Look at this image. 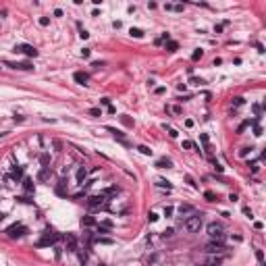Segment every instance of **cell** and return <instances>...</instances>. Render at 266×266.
Returning a JSON list of instances; mask_svg holds the SVG:
<instances>
[{"label":"cell","instance_id":"cell-1","mask_svg":"<svg viewBox=\"0 0 266 266\" xmlns=\"http://www.w3.org/2000/svg\"><path fill=\"white\" fill-rule=\"evenodd\" d=\"M183 227H185L187 233H197L200 229H202V214L193 212L191 216H187L185 223H183Z\"/></svg>","mask_w":266,"mask_h":266},{"label":"cell","instance_id":"cell-2","mask_svg":"<svg viewBox=\"0 0 266 266\" xmlns=\"http://www.w3.org/2000/svg\"><path fill=\"white\" fill-rule=\"evenodd\" d=\"M106 200H108V197H106L104 193L100 191V193H96V196H90V197H87V206H90L92 210L104 208V206H106Z\"/></svg>","mask_w":266,"mask_h":266},{"label":"cell","instance_id":"cell-3","mask_svg":"<svg viewBox=\"0 0 266 266\" xmlns=\"http://www.w3.org/2000/svg\"><path fill=\"white\" fill-rule=\"evenodd\" d=\"M206 231H208V235L214 239V241H220V239H223V225H220V223H210V225L206 227Z\"/></svg>","mask_w":266,"mask_h":266},{"label":"cell","instance_id":"cell-4","mask_svg":"<svg viewBox=\"0 0 266 266\" xmlns=\"http://www.w3.org/2000/svg\"><path fill=\"white\" fill-rule=\"evenodd\" d=\"M25 233H27V227L25 225H11L6 229V235L11 239H17V237H23Z\"/></svg>","mask_w":266,"mask_h":266},{"label":"cell","instance_id":"cell-5","mask_svg":"<svg viewBox=\"0 0 266 266\" xmlns=\"http://www.w3.org/2000/svg\"><path fill=\"white\" fill-rule=\"evenodd\" d=\"M56 239H58L56 233H54L52 229H46V231H44V235H42V239L38 241V245H42V248H44V245H50V243H54Z\"/></svg>","mask_w":266,"mask_h":266},{"label":"cell","instance_id":"cell-6","mask_svg":"<svg viewBox=\"0 0 266 266\" xmlns=\"http://www.w3.org/2000/svg\"><path fill=\"white\" fill-rule=\"evenodd\" d=\"M15 52H21L25 56H38V50L33 46H29V44H17L15 46Z\"/></svg>","mask_w":266,"mask_h":266},{"label":"cell","instance_id":"cell-7","mask_svg":"<svg viewBox=\"0 0 266 266\" xmlns=\"http://www.w3.org/2000/svg\"><path fill=\"white\" fill-rule=\"evenodd\" d=\"M206 252L208 254H223L225 252V245H223V241H210L206 245Z\"/></svg>","mask_w":266,"mask_h":266},{"label":"cell","instance_id":"cell-8","mask_svg":"<svg viewBox=\"0 0 266 266\" xmlns=\"http://www.w3.org/2000/svg\"><path fill=\"white\" fill-rule=\"evenodd\" d=\"M87 179V168L81 164V166H77V173H75V183L77 185H83Z\"/></svg>","mask_w":266,"mask_h":266},{"label":"cell","instance_id":"cell-9","mask_svg":"<svg viewBox=\"0 0 266 266\" xmlns=\"http://www.w3.org/2000/svg\"><path fill=\"white\" fill-rule=\"evenodd\" d=\"M4 64H6V67H11V69H19V71H31V69H33L29 63H11V60H6Z\"/></svg>","mask_w":266,"mask_h":266},{"label":"cell","instance_id":"cell-10","mask_svg":"<svg viewBox=\"0 0 266 266\" xmlns=\"http://www.w3.org/2000/svg\"><path fill=\"white\" fill-rule=\"evenodd\" d=\"M64 243H67V249H69V252H77V239H75V235H67V237H64Z\"/></svg>","mask_w":266,"mask_h":266},{"label":"cell","instance_id":"cell-11","mask_svg":"<svg viewBox=\"0 0 266 266\" xmlns=\"http://www.w3.org/2000/svg\"><path fill=\"white\" fill-rule=\"evenodd\" d=\"M73 79H75L77 83H81V85H87V81H90V75H87V73H83V71H77L75 75H73Z\"/></svg>","mask_w":266,"mask_h":266},{"label":"cell","instance_id":"cell-12","mask_svg":"<svg viewBox=\"0 0 266 266\" xmlns=\"http://www.w3.org/2000/svg\"><path fill=\"white\" fill-rule=\"evenodd\" d=\"M50 177H52V171H50V166L42 168V171H40V175H38V179H40V181H48Z\"/></svg>","mask_w":266,"mask_h":266},{"label":"cell","instance_id":"cell-13","mask_svg":"<svg viewBox=\"0 0 266 266\" xmlns=\"http://www.w3.org/2000/svg\"><path fill=\"white\" fill-rule=\"evenodd\" d=\"M196 210H193V206H189V204H181L179 206V214L183 216V214H193Z\"/></svg>","mask_w":266,"mask_h":266},{"label":"cell","instance_id":"cell-14","mask_svg":"<svg viewBox=\"0 0 266 266\" xmlns=\"http://www.w3.org/2000/svg\"><path fill=\"white\" fill-rule=\"evenodd\" d=\"M173 166V160H168V158H160L156 162V168H171Z\"/></svg>","mask_w":266,"mask_h":266},{"label":"cell","instance_id":"cell-15","mask_svg":"<svg viewBox=\"0 0 266 266\" xmlns=\"http://www.w3.org/2000/svg\"><path fill=\"white\" fill-rule=\"evenodd\" d=\"M81 225H83V227H96L98 223H96V218H94V216H83Z\"/></svg>","mask_w":266,"mask_h":266},{"label":"cell","instance_id":"cell-16","mask_svg":"<svg viewBox=\"0 0 266 266\" xmlns=\"http://www.w3.org/2000/svg\"><path fill=\"white\" fill-rule=\"evenodd\" d=\"M202 56H204V50L202 48H197V50H193V54H191V60H200Z\"/></svg>","mask_w":266,"mask_h":266},{"label":"cell","instance_id":"cell-17","mask_svg":"<svg viewBox=\"0 0 266 266\" xmlns=\"http://www.w3.org/2000/svg\"><path fill=\"white\" fill-rule=\"evenodd\" d=\"M129 33H131L133 38H144V31H141L139 27H131V31H129Z\"/></svg>","mask_w":266,"mask_h":266},{"label":"cell","instance_id":"cell-18","mask_svg":"<svg viewBox=\"0 0 266 266\" xmlns=\"http://www.w3.org/2000/svg\"><path fill=\"white\" fill-rule=\"evenodd\" d=\"M156 185H158V187H166V189H171V181H166V179H156Z\"/></svg>","mask_w":266,"mask_h":266},{"label":"cell","instance_id":"cell-19","mask_svg":"<svg viewBox=\"0 0 266 266\" xmlns=\"http://www.w3.org/2000/svg\"><path fill=\"white\" fill-rule=\"evenodd\" d=\"M137 150L141 152V154H144V156H152V150H150V148H148V146H139Z\"/></svg>","mask_w":266,"mask_h":266},{"label":"cell","instance_id":"cell-20","mask_svg":"<svg viewBox=\"0 0 266 266\" xmlns=\"http://www.w3.org/2000/svg\"><path fill=\"white\" fill-rule=\"evenodd\" d=\"M189 83H191V85H206V81H204V79H197V77H191Z\"/></svg>","mask_w":266,"mask_h":266},{"label":"cell","instance_id":"cell-21","mask_svg":"<svg viewBox=\"0 0 266 266\" xmlns=\"http://www.w3.org/2000/svg\"><path fill=\"white\" fill-rule=\"evenodd\" d=\"M96 241L98 243H106V245H112V243H115L110 237H96Z\"/></svg>","mask_w":266,"mask_h":266},{"label":"cell","instance_id":"cell-22","mask_svg":"<svg viewBox=\"0 0 266 266\" xmlns=\"http://www.w3.org/2000/svg\"><path fill=\"white\" fill-rule=\"evenodd\" d=\"M252 150H254V148H241V150H239V156L245 158L248 154H252Z\"/></svg>","mask_w":266,"mask_h":266},{"label":"cell","instance_id":"cell-23","mask_svg":"<svg viewBox=\"0 0 266 266\" xmlns=\"http://www.w3.org/2000/svg\"><path fill=\"white\" fill-rule=\"evenodd\" d=\"M166 48H168V50H171V52H175V50H177V48H179V46H177V42L168 40V42H166Z\"/></svg>","mask_w":266,"mask_h":266},{"label":"cell","instance_id":"cell-24","mask_svg":"<svg viewBox=\"0 0 266 266\" xmlns=\"http://www.w3.org/2000/svg\"><path fill=\"white\" fill-rule=\"evenodd\" d=\"M256 258H258L260 264H264V252H262V249H256Z\"/></svg>","mask_w":266,"mask_h":266},{"label":"cell","instance_id":"cell-25","mask_svg":"<svg viewBox=\"0 0 266 266\" xmlns=\"http://www.w3.org/2000/svg\"><path fill=\"white\" fill-rule=\"evenodd\" d=\"M204 197H206L208 202H216V196H214L212 191H206V193H204Z\"/></svg>","mask_w":266,"mask_h":266},{"label":"cell","instance_id":"cell-26","mask_svg":"<svg viewBox=\"0 0 266 266\" xmlns=\"http://www.w3.org/2000/svg\"><path fill=\"white\" fill-rule=\"evenodd\" d=\"M40 160H42V166L46 168V166H48V162H50V156H48V154H42V158H40Z\"/></svg>","mask_w":266,"mask_h":266},{"label":"cell","instance_id":"cell-27","mask_svg":"<svg viewBox=\"0 0 266 266\" xmlns=\"http://www.w3.org/2000/svg\"><path fill=\"white\" fill-rule=\"evenodd\" d=\"M21 175H23V168H21V166H19V168L15 166V171H13V177H15V179H19Z\"/></svg>","mask_w":266,"mask_h":266},{"label":"cell","instance_id":"cell-28","mask_svg":"<svg viewBox=\"0 0 266 266\" xmlns=\"http://www.w3.org/2000/svg\"><path fill=\"white\" fill-rule=\"evenodd\" d=\"M191 148H196V146H193V141L185 139V141H183V150H191Z\"/></svg>","mask_w":266,"mask_h":266},{"label":"cell","instance_id":"cell-29","mask_svg":"<svg viewBox=\"0 0 266 266\" xmlns=\"http://www.w3.org/2000/svg\"><path fill=\"white\" fill-rule=\"evenodd\" d=\"M148 220H150V223H156V220H158V214H156V212H148Z\"/></svg>","mask_w":266,"mask_h":266},{"label":"cell","instance_id":"cell-30","mask_svg":"<svg viewBox=\"0 0 266 266\" xmlns=\"http://www.w3.org/2000/svg\"><path fill=\"white\" fill-rule=\"evenodd\" d=\"M90 115L92 116H102V110L100 108H90Z\"/></svg>","mask_w":266,"mask_h":266},{"label":"cell","instance_id":"cell-31","mask_svg":"<svg viewBox=\"0 0 266 266\" xmlns=\"http://www.w3.org/2000/svg\"><path fill=\"white\" fill-rule=\"evenodd\" d=\"M233 104H235V106H241V104H243V98H241V96H235V98H233Z\"/></svg>","mask_w":266,"mask_h":266},{"label":"cell","instance_id":"cell-32","mask_svg":"<svg viewBox=\"0 0 266 266\" xmlns=\"http://www.w3.org/2000/svg\"><path fill=\"white\" fill-rule=\"evenodd\" d=\"M173 212H175L173 206H166V208H164V216H173Z\"/></svg>","mask_w":266,"mask_h":266},{"label":"cell","instance_id":"cell-33","mask_svg":"<svg viewBox=\"0 0 266 266\" xmlns=\"http://www.w3.org/2000/svg\"><path fill=\"white\" fill-rule=\"evenodd\" d=\"M23 185H25V189H27V191L33 189V185H31V179H25V181H23Z\"/></svg>","mask_w":266,"mask_h":266},{"label":"cell","instance_id":"cell-34","mask_svg":"<svg viewBox=\"0 0 266 266\" xmlns=\"http://www.w3.org/2000/svg\"><path fill=\"white\" fill-rule=\"evenodd\" d=\"M90 54H92L90 48H83V50H81V56H83V58H90Z\"/></svg>","mask_w":266,"mask_h":266},{"label":"cell","instance_id":"cell-35","mask_svg":"<svg viewBox=\"0 0 266 266\" xmlns=\"http://www.w3.org/2000/svg\"><path fill=\"white\" fill-rule=\"evenodd\" d=\"M243 214H245V216H248V218H254V212H252V210H249V208H243Z\"/></svg>","mask_w":266,"mask_h":266},{"label":"cell","instance_id":"cell-36","mask_svg":"<svg viewBox=\"0 0 266 266\" xmlns=\"http://www.w3.org/2000/svg\"><path fill=\"white\" fill-rule=\"evenodd\" d=\"M48 23H50V19H48V17H42V19H40V25H42V27H46Z\"/></svg>","mask_w":266,"mask_h":266},{"label":"cell","instance_id":"cell-37","mask_svg":"<svg viewBox=\"0 0 266 266\" xmlns=\"http://www.w3.org/2000/svg\"><path fill=\"white\" fill-rule=\"evenodd\" d=\"M254 135H258V137L262 135V129H260V125H254Z\"/></svg>","mask_w":266,"mask_h":266},{"label":"cell","instance_id":"cell-38","mask_svg":"<svg viewBox=\"0 0 266 266\" xmlns=\"http://www.w3.org/2000/svg\"><path fill=\"white\" fill-rule=\"evenodd\" d=\"M185 181H187V183H189L191 187H197V183H196V181H193V179H191L189 175H187V177H185Z\"/></svg>","mask_w":266,"mask_h":266},{"label":"cell","instance_id":"cell-39","mask_svg":"<svg viewBox=\"0 0 266 266\" xmlns=\"http://www.w3.org/2000/svg\"><path fill=\"white\" fill-rule=\"evenodd\" d=\"M79 35H81V40H87V38H90V33H87L85 29H81V31H79Z\"/></svg>","mask_w":266,"mask_h":266},{"label":"cell","instance_id":"cell-40","mask_svg":"<svg viewBox=\"0 0 266 266\" xmlns=\"http://www.w3.org/2000/svg\"><path fill=\"white\" fill-rule=\"evenodd\" d=\"M206 266H220V260H218V258H216V260H210Z\"/></svg>","mask_w":266,"mask_h":266},{"label":"cell","instance_id":"cell-41","mask_svg":"<svg viewBox=\"0 0 266 266\" xmlns=\"http://www.w3.org/2000/svg\"><path fill=\"white\" fill-rule=\"evenodd\" d=\"M171 11H177V13H181V11H183V4H173V8H171Z\"/></svg>","mask_w":266,"mask_h":266},{"label":"cell","instance_id":"cell-42","mask_svg":"<svg viewBox=\"0 0 266 266\" xmlns=\"http://www.w3.org/2000/svg\"><path fill=\"white\" fill-rule=\"evenodd\" d=\"M121 119H123V123H125V125H133V123H131V119H127V115H123Z\"/></svg>","mask_w":266,"mask_h":266},{"label":"cell","instance_id":"cell-43","mask_svg":"<svg viewBox=\"0 0 266 266\" xmlns=\"http://www.w3.org/2000/svg\"><path fill=\"white\" fill-rule=\"evenodd\" d=\"M168 135H171V137H177V135H179V133L175 131V129H171V127H168Z\"/></svg>","mask_w":266,"mask_h":266},{"label":"cell","instance_id":"cell-44","mask_svg":"<svg viewBox=\"0 0 266 266\" xmlns=\"http://www.w3.org/2000/svg\"><path fill=\"white\" fill-rule=\"evenodd\" d=\"M214 168H216V173H223V166H220L218 162H214Z\"/></svg>","mask_w":266,"mask_h":266},{"label":"cell","instance_id":"cell-45","mask_svg":"<svg viewBox=\"0 0 266 266\" xmlns=\"http://www.w3.org/2000/svg\"><path fill=\"white\" fill-rule=\"evenodd\" d=\"M54 148H56V150H60V148H63V144H60L58 139H54Z\"/></svg>","mask_w":266,"mask_h":266},{"label":"cell","instance_id":"cell-46","mask_svg":"<svg viewBox=\"0 0 266 266\" xmlns=\"http://www.w3.org/2000/svg\"><path fill=\"white\" fill-rule=\"evenodd\" d=\"M254 227H256V229H258V231H260V229H262V227H264V225H262L260 220H256V223H254Z\"/></svg>","mask_w":266,"mask_h":266}]
</instances>
